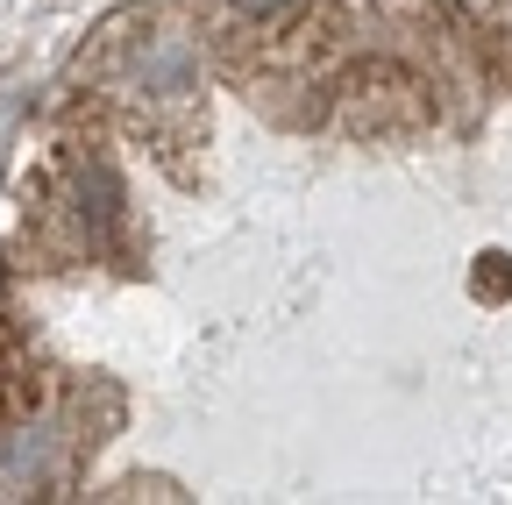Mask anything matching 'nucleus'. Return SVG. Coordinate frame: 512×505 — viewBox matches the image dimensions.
Returning a JSON list of instances; mask_svg holds the SVG:
<instances>
[]
</instances>
